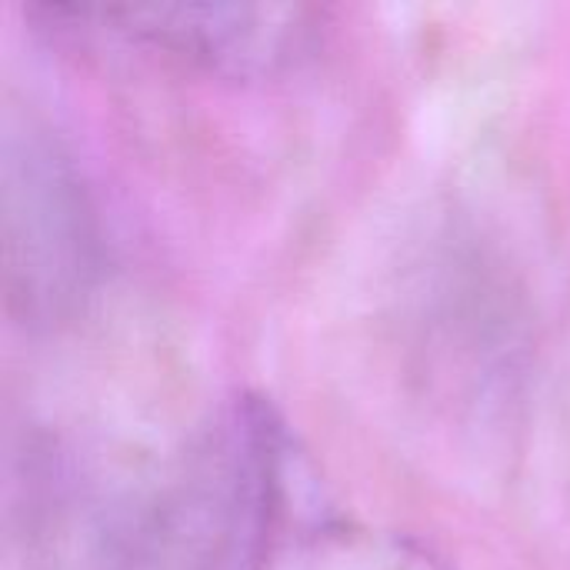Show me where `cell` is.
Returning <instances> with one entry per match:
<instances>
[{
	"mask_svg": "<svg viewBox=\"0 0 570 570\" xmlns=\"http://www.w3.org/2000/svg\"><path fill=\"white\" fill-rule=\"evenodd\" d=\"M287 481L284 421L264 397L240 394L114 531L107 570H267Z\"/></svg>",
	"mask_w": 570,
	"mask_h": 570,
	"instance_id": "cell-1",
	"label": "cell"
},
{
	"mask_svg": "<svg viewBox=\"0 0 570 570\" xmlns=\"http://www.w3.org/2000/svg\"><path fill=\"white\" fill-rule=\"evenodd\" d=\"M3 294L30 327L70 321L97 287L104 247L87 184L60 137L7 107L0 134Z\"/></svg>",
	"mask_w": 570,
	"mask_h": 570,
	"instance_id": "cell-2",
	"label": "cell"
},
{
	"mask_svg": "<svg viewBox=\"0 0 570 570\" xmlns=\"http://www.w3.org/2000/svg\"><path fill=\"white\" fill-rule=\"evenodd\" d=\"M43 13L224 77L281 73L321 40V10L307 3H53Z\"/></svg>",
	"mask_w": 570,
	"mask_h": 570,
	"instance_id": "cell-3",
	"label": "cell"
},
{
	"mask_svg": "<svg viewBox=\"0 0 570 570\" xmlns=\"http://www.w3.org/2000/svg\"><path fill=\"white\" fill-rule=\"evenodd\" d=\"M267 570H454L434 548L397 531L317 521L277 541Z\"/></svg>",
	"mask_w": 570,
	"mask_h": 570,
	"instance_id": "cell-4",
	"label": "cell"
}]
</instances>
